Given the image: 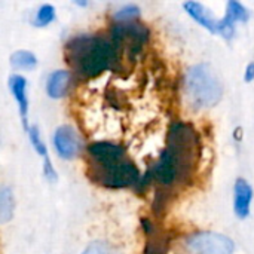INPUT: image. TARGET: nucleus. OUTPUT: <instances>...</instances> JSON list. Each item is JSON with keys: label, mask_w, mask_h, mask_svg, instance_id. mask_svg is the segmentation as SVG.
<instances>
[{"label": "nucleus", "mask_w": 254, "mask_h": 254, "mask_svg": "<svg viewBox=\"0 0 254 254\" xmlns=\"http://www.w3.org/2000/svg\"><path fill=\"white\" fill-rule=\"evenodd\" d=\"M95 179L109 189H125L140 182V171L132 161L125 158L112 168L95 173Z\"/></svg>", "instance_id": "obj_5"}, {"label": "nucleus", "mask_w": 254, "mask_h": 254, "mask_svg": "<svg viewBox=\"0 0 254 254\" xmlns=\"http://www.w3.org/2000/svg\"><path fill=\"white\" fill-rule=\"evenodd\" d=\"M88 156L92 165L97 168L95 173L112 168L125 159V149L121 144L110 141H94L88 146Z\"/></svg>", "instance_id": "obj_6"}, {"label": "nucleus", "mask_w": 254, "mask_h": 254, "mask_svg": "<svg viewBox=\"0 0 254 254\" xmlns=\"http://www.w3.org/2000/svg\"><path fill=\"white\" fill-rule=\"evenodd\" d=\"M190 254H234L235 243L217 232H198L186 240Z\"/></svg>", "instance_id": "obj_4"}, {"label": "nucleus", "mask_w": 254, "mask_h": 254, "mask_svg": "<svg viewBox=\"0 0 254 254\" xmlns=\"http://www.w3.org/2000/svg\"><path fill=\"white\" fill-rule=\"evenodd\" d=\"M226 16L229 19H232L234 22H246L250 16L249 10L244 7L243 3L240 1H229L228 3V10H226Z\"/></svg>", "instance_id": "obj_14"}, {"label": "nucleus", "mask_w": 254, "mask_h": 254, "mask_svg": "<svg viewBox=\"0 0 254 254\" xmlns=\"http://www.w3.org/2000/svg\"><path fill=\"white\" fill-rule=\"evenodd\" d=\"M253 201V188L246 179H238L234 186V211L238 219H247L250 216Z\"/></svg>", "instance_id": "obj_8"}, {"label": "nucleus", "mask_w": 254, "mask_h": 254, "mask_svg": "<svg viewBox=\"0 0 254 254\" xmlns=\"http://www.w3.org/2000/svg\"><path fill=\"white\" fill-rule=\"evenodd\" d=\"M244 80L246 82H253L254 80V61H252L247 68H246V73H244Z\"/></svg>", "instance_id": "obj_20"}, {"label": "nucleus", "mask_w": 254, "mask_h": 254, "mask_svg": "<svg viewBox=\"0 0 254 254\" xmlns=\"http://www.w3.org/2000/svg\"><path fill=\"white\" fill-rule=\"evenodd\" d=\"M9 88L10 92L13 95V98L18 103L19 107V115L22 119V125L24 129L28 132V129L31 128L28 125V98H27V79L24 76L19 74H12L9 77Z\"/></svg>", "instance_id": "obj_9"}, {"label": "nucleus", "mask_w": 254, "mask_h": 254, "mask_svg": "<svg viewBox=\"0 0 254 254\" xmlns=\"http://www.w3.org/2000/svg\"><path fill=\"white\" fill-rule=\"evenodd\" d=\"M140 16V7L137 4H125L115 13V19L121 22H128Z\"/></svg>", "instance_id": "obj_17"}, {"label": "nucleus", "mask_w": 254, "mask_h": 254, "mask_svg": "<svg viewBox=\"0 0 254 254\" xmlns=\"http://www.w3.org/2000/svg\"><path fill=\"white\" fill-rule=\"evenodd\" d=\"M71 74L67 70H55L49 74L46 82V94L52 100L65 97L70 89Z\"/></svg>", "instance_id": "obj_11"}, {"label": "nucleus", "mask_w": 254, "mask_h": 254, "mask_svg": "<svg viewBox=\"0 0 254 254\" xmlns=\"http://www.w3.org/2000/svg\"><path fill=\"white\" fill-rule=\"evenodd\" d=\"M28 137H30L31 146H33V149L36 150V153H37V155H40V156L43 158V161L49 159L48 149H46L45 143H43V141H42V138H40V132H39L37 127H31V128L28 129Z\"/></svg>", "instance_id": "obj_16"}, {"label": "nucleus", "mask_w": 254, "mask_h": 254, "mask_svg": "<svg viewBox=\"0 0 254 254\" xmlns=\"http://www.w3.org/2000/svg\"><path fill=\"white\" fill-rule=\"evenodd\" d=\"M13 216V193L7 186L0 190V222L7 223Z\"/></svg>", "instance_id": "obj_13"}, {"label": "nucleus", "mask_w": 254, "mask_h": 254, "mask_svg": "<svg viewBox=\"0 0 254 254\" xmlns=\"http://www.w3.org/2000/svg\"><path fill=\"white\" fill-rule=\"evenodd\" d=\"M82 254H115V250L104 241H94L82 252Z\"/></svg>", "instance_id": "obj_19"}, {"label": "nucleus", "mask_w": 254, "mask_h": 254, "mask_svg": "<svg viewBox=\"0 0 254 254\" xmlns=\"http://www.w3.org/2000/svg\"><path fill=\"white\" fill-rule=\"evenodd\" d=\"M183 7L186 9V12L198 24H201L210 33H217L219 34V21L220 19H216L211 15V12L202 3H198V1H186V3H183Z\"/></svg>", "instance_id": "obj_10"}, {"label": "nucleus", "mask_w": 254, "mask_h": 254, "mask_svg": "<svg viewBox=\"0 0 254 254\" xmlns=\"http://www.w3.org/2000/svg\"><path fill=\"white\" fill-rule=\"evenodd\" d=\"M54 147L60 158L71 161L82 152V141L70 125H61L54 132Z\"/></svg>", "instance_id": "obj_7"}, {"label": "nucleus", "mask_w": 254, "mask_h": 254, "mask_svg": "<svg viewBox=\"0 0 254 254\" xmlns=\"http://www.w3.org/2000/svg\"><path fill=\"white\" fill-rule=\"evenodd\" d=\"M68 64L83 77H95L110 68L118 61L116 46L100 36H79L68 42Z\"/></svg>", "instance_id": "obj_1"}, {"label": "nucleus", "mask_w": 254, "mask_h": 254, "mask_svg": "<svg viewBox=\"0 0 254 254\" xmlns=\"http://www.w3.org/2000/svg\"><path fill=\"white\" fill-rule=\"evenodd\" d=\"M55 19V7L49 3L42 4L37 12H36V18H34V25L36 27H46L49 25L52 21Z\"/></svg>", "instance_id": "obj_15"}, {"label": "nucleus", "mask_w": 254, "mask_h": 254, "mask_svg": "<svg viewBox=\"0 0 254 254\" xmlns=\"http://www.w3.org/2000/svg\"><path fill=\"white\" fill-rule=\"evenodd\" d=\"M192 134L185 125H176L170 134V143L161 153L153 168V179L164 185L171 186L190 173L193 156Z\"/></svg>", "instance_id": "obj_2"}, {"label": "nucleus", "mask_w": 254, "mask_h": 254, "mask_svg": "<svg viewBox=\"0 0 254 254\" xmlns=\"http://www.w3.org/2000/svg\"><path fill=\"white\" fill-rule=\"evenodd\" d=\"M185 92L195 110H205L219 104L223 97V85L213 67L201 63L186 71Z\"/></svg>", "instance_id": "obj_3"}, {"label": "nucleus", "mask_w": 254, "mask_h": 254, "mask_svg": "<svg viewBox=\"0 0 254 254\" xmlns=\"http://www.w3.org/2000/svg\"><path fill=\"white\" fill-rule=\"evenodd\" d=\"M10 64L18 70H31L37 65V58L30 51H16L10 55Z\"/></svg>", "instance_id": "obj_12"}, {"label": "nucleus", "mask_w": 254, "mask_h": 254, "mask_svg": "<svg viewBox=\"0 0 254 254\" xmlns=\"http://www.w3.org/2000/svg\"><path fill=\"white\" fill-rule=\"evenodd\" d=\"M219 34L226 40H231L235 34V22L229 19L226 15L219 21Z\"/></svg>", "instance_id": "obj_18"}]
</instances>
